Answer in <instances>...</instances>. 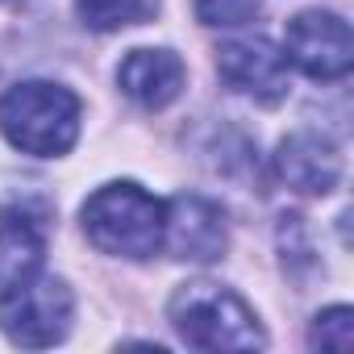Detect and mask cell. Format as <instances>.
Instances as JSON below:
<instances>
[{
    "instance_id": "6da1fadb",
    "label": "cell",
    "mask_w": 354,
    "mask_h": 354,
    "mask_svg": "<svg viewBox=\"0 0 354 354\" xmlns=\"http://www.w3.org/2000/svg\"><path fill=\"white\" fill-rule=\"evenodd\" d=\"M80 221L96 250L117 254V259H150L162 246L167 205L158 196H150L146 188L117 180V184L96 188L84 201Z\"/></svg>"
},
{
    "instance_id": "7a4b0ae2",
    "label": "cell",
    "mask_w": 354,
    "mask_h": 354,
    "mask_svg": "<svg viewBox=\"0 0 354 354\" xmlns=\"http://www.w3.org/2000/svg\"><path fill=\"white\" fill-rule=\"evenodd\" d=\"M0 133L34 158H59L80 138V96L46 80L17 84L0 96Z\"/></svg>"
},
{
    "instance_id": "3957f363",
    "label": "cell",
    "mask_w": 354,
    "mask_h": 354,
    "mask_svg": "<svg viewBox=\"0 0 354 354\" xmlns=\"http://www.w3.org/2000/svg\"><path fill=\"white\" fill-rule=\"evenodd\" d=\"M171 325L196 350H259L267 346L254 308L221 283H184L171 296Z\"/></svg>"
},
{
    "instance_id": "277c9868",
    "label": "cell",
    "mask_w": 354,
    "mask_h": 354,
    "mask_svg": "<svg viewBox=\"0 0 354 354\" xmlns=\"http://www.w3.org/2000/svg\"><path fill=\"white\" fill-rule=\"evenodd\" d=\"M75 317L71 288L55 275H30L17 288L0 292V329L13 346L42 350L67 337Z\"/></svg>"
},
{
    "instance_id": "5b68a950",
    "label": "cell",
    "mask_w": 354,
    "mask_h": 354,
    "mask_svg": "<svg viewBox=\"0 0 354 354\" xmlns=\"http://www.w3.org/2000/svg\"><path fill=\"white\" fill-rule=\"evenodd\" d=\"M283 59H292L313 80H342L354 67V38L350 26L337 13L308 9L288 21L283 34Z\"/></svg>"
},
{
    "instance_id": "8992f818",
    "label": "cell",
    "mask_w": 354,
    "mask_h": 354,
    "mask_svg": "<svg viewBox=\"0 0 354 354\" xmlns=\"http://www.w3.org/2000/svg\"><path fill=\"white\" fill-rule=\"evenodd\" d=\"M162 246L175 259H188V263H213V259H221L225 246H230V230H225L221 205H213L205 196H175L167 205Z\"/></svg>"
},
{
    "instance_id": "52a82bcc",
    "label": "cell",
    "mask_w": 354,
    "mask_h": 354,
    "mask_svg": "<svg viewBox=\"0 0 354 354\" xmlns=\"http://www.w3.org/2000/svg\"><path fill=\"white\" fill-rule=\"evenodd\" d=\"M217 71L234 92H246L263 104L283 100L288 92V59L267 38H238L217 50Z\"/></svg>"
},
{
    "instance_id": "ba28073f",
    "label": "cell",
    "mask_w": 354,
    "mask_h": 354,
    "mask_svg": "<svg viewBox=\"0 0 354 354\" xmlns=\"http://www.w3.org/2000/svg\"><path fill=\"white\" fill-rule=\"evenodd\" d=\"M275 171L288 188H296L304 196H325L342 180V154L321 133H292L279 142Z\"/></svg>"
},
{
    "instance_id": "9c48e42d",
    "label": "cell",
    "mask_w": 354,
    "mask_h": 354,
    "mask_svg": "<svg viewBox=\"0 0 354 354\" xmlns=\"http://www.w3.org/2000/svg\"><path fill=\"white\" fill-rule=\"evenodd\" d=\"M184 59L171 50H129L117 67L121 92L142 109H167L184 92Z\"/></svg>"
},
{
    "instance_id": "30bf717a",
    "label": "cell",
    "mask_w": 354,
    "mask_h": 354,
    "mask_svg": "<svg viewBox=\"0 0 354 354\" xmlns=\"http://www.w3.org/2000/svg\"><path fill=\"white\" fill-rule=\"evenodd\" d=\"M42 254H46L42 225H38L30 213L9 209L5 217H0V292H9V288H17L21 279L38 275Z\"/></svg>"
},
{
    "instance_id": "8fae6325",
    "label": "cell",
    "mask_w": 354,
    "mask_h": 354,
    "mask_svg": "<svg viewBox=\"0 0 354 354\" xmlns=\"http://www.w3.org/2000/svg\"><path fill=\"white\" fill-rule=\"evenodd\" d=\"M75 13L88 30H125V26H142L158 13V0H75Z\"/></svg>"
},
{
    "instance_id": "7c38bea8",
    "label": "cell",
    "mask_w": 354,
    "mask_h": 354,
    "mask_svg": "<svg viewBox=\"0 0 354 354\" xmlns=\"http://www.w3.org/2000/svg\"><path fill=\"white\" fill-rule=\"evenodd\" d=\"M354 342V313L346 304L337 308H325L317 321H313V333H308V346H321V350H337L346 354Z\"/></svg>"
},
{
    "instance_id": "4fadbf2b",
    "label": "cell",
    "mask_w": 354,
    "mask_h": 354,
    "mask_svg": "<svg viewBox=\"0 0 354 354\" xmlns=\"http://www.w3.org/2000/svg\"><path fill=\"white\" fill-rule=\"evenodd\" d=\"M259 13V0H196V17L205 26H242Z\"/></svg>"
}]
</instances>
